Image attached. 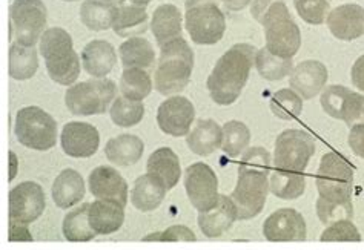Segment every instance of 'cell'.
<instances>
[{
	"label": "cell",
	"instance_id": "6da1fadb",
	"mask_svg": "<svg viewBox=\"0 0 364 250\" xmlns=\"http://www.w3.org/2000/svg\"><path fill=\"white\" fill-rule=\"evenodd\" d=\"M255 63V48L237 43L215 63L208 77V91L217 104L229 107L238 100Z\"/></svg>",
	"mask_w": 364,
	"mask_h": 250
},
{
	"label": "cell",
	"instance_id": "7a4b0ae2",
	"mask_svg": "<svg viewBox=\"0 0 364 250\" xmlns=\"http://www.w3.org/2000/svg\"><path fill=\"white\" fill-rule=\"evenodd\" d=\"M194 70V51L183 37H177L160 46V57L154 74L156 89L161 95L183 91Z\"/></svg>",
	"mask_w": 364,
	"mask_h": 250
},
{
	"label": "cell",
	"instance_id": "3957f363",
	"mask_svg": "<svg viewBox=\"0 0 364 250\" xmlns=\"http://www.w3.org/2000/svg\"><path fill=\"white\" fill-rule=\"evenodd\" d=\"M41 54L51 79L71 86L80 75V59L73 50V38L63 28H50L41 37Z\"/></svg>",
	"mask_w": 364,
	"mask_h": 250
},
{
	"label": "cell",
	"instance_id": "277c9868",
	"mask_svg": "<svg viewBox=\"0 0 364 250\" xmlns=\"http://www.w3.org/2000/svg\"><path fill=\"white\" fill-rule=\"evenodd\" d=\"M262 25L264 28L266 48L272 54L284 57V59H292L299 53L301 46V33L284 0L275 2L267 9Z\"/></svg>",
	"mask_w": 364,
	"mask_h": 250
},
{
	"label": "cell",
	"instance_id": "5b68a950",
	"mask_svg": "<svg viewBox=\"0 0 364 250\" xmlns=\"http://www.w3.org/2000/svg\"><path fill=\"white\" fill-rule=\"evenodd\" d=\"M185 26L197 45H215L226 31V17L218 0H185Z\"/></svg>",
	"mask_w": 364,
	"mask_h": 250
},
{
	"label": "cell",
	"instance_id": "8992f818",
	"mask_svg": "<svg viewBox=\"0 0 364 250\" xmlns=\"http://www.w3.org/2000/svg\"><path fill=\"white\" fill-rule=\"evenodd\" d=\"M117 97V85L109 79H92L70 86L65 92L66 108L74 115L105 114Z\"/></svg>",
	"mask_w": 364,
	"mask_h": 250
},
{
	"label": "cell",
	"instance_id": "52a82bcc",
	"mask_svg": "<svg viewBox=\"0 0 364 250\" xmlns=\"http://www.w3.org/2000/svg\"><path fill=\"white\" fill-rule=\"evenodd\" d=\"M14 134L28 149L50 151L57 143V123L43 109L28 107L16 114Z\"/></svg>",
	"mask_w": 364,
	"mask_h": 250
},
{
	"label": "cell",
	"instance_id": "ba28073f",
	"mask_svg": "<svg viewBox=\"0 0 364 250\" xmlns=\"http://www.w3.org/2000/svg\"><path fill=\"white\" fill-rule=\"evenodd\" d=\"M320 197L331 201L352 200L353 168L349 161L337 152L324 153L315 177Z\"/></svg>",
	"mask_w": 364,
	"mask_h": 250
},
{
	"label": "cell",
	"instance_id": "9c48e42d",
	"mask_svg": "<svg viewBox=\"0 0 364 250\" xmlns=\"http://www.w3.org/2000/svg\"><path fill=\"white\" fill-rule=\"evenodd\" d=\"M314 153L312 136L301 129H287L275 140L274 165L277 169L304 172Z\"/></svg>",
	"mask_w": 364,
	"mask_h": 250
},
{
	"label": "cell",
	"instance_id": "30bf717a",
	"mask_svg": "<svg viewBox=\"0 0 364 250\" xmlns=\"http://www.w3.org/2000/svg\"><path fill=\"white\" fill-rule=\"evenodd\" d=\"M11 37L18 45L33 48L46 25V6L42 0H14L9 8Z\"/></svg>",
	"mask_w": 364,
	"mask_h": 250
},
{
	"label": "cell",
	"instance_id": "8fae6325",
	"mask_svg": "<svg viewBox=\"0 0 364 250\" xmlns=\"http://www.w3.org/2000/svg\"><path fill=\"white\" fill-rule=\"evenodd\" d=\"M269 190L267 175L238 170L237 186L231 195L238 210V219H251L260 215Z\"/></svg>",
	"mask_w": 364,
	"mask_h": 250
},
{
	"label": "cell",
	"instance_id": "7c38bea8",
	"mask_svg": "<svg viewBox=\"0 0 364 250\" xmlns=\"http://www.w3.org/2000/svg\"><path fill=\"white\" fill-rule=\"evenodd\" d=\"M185 189L188 198L198 212H208L217 206L218 178L213 168L205 163H194L185 172Z\"/></svg>",
	"mask_w": 364,
	"mask_h": 250
},
{
	"label": "cell",
	"instance_id": "4fadbf2b",
	"mask_svg": "<svg viewBox=\"0 0 364 250\" xmlns=\"http://www.w3.org/2000/svg\"><path fill=\"white\" fill-rule=\"evenodd\" d=\"M320 100L326 114L343 120L348 126L364 123V95L348 89L346 86H326Z\"/></svg>",
	"mask_w": 364,
	"mask_h": 250
},
{
	"label": "cell",
	"instance_id": "5bb4252c",
	"mask_svg": "<svg viewBox=\"0 0 364 250\" xmlns=\"http://www.w3.org/2000/svg\"><path fill=\"white\" fill-rule=\"evenodd\" d=\"M45 207V192L34 181L21 183L9 192V219L31 224L43 214Z\"/></svg>",
	"mask_w": 364,
	"mask_h": 250
},
{
	"label": "cell",
	"instance_id": "9a60e30c",
	"mask_svg": "<svg viewBox=\"0 0 364 250\" xmlns=\"http://www.w3.org/2000/svg\"><path fill=\"white\" fill-rule=\"evenodd\" d=\"M196 119L194 104L186 97L174 95L163 102L157 111L159 128L172 137H183L191 132Z\"/></svg>",
	"mask_w": 364,
	"mask_h": 250
},
{
	"label": "cell",
	"instance_id": "2e32d148",
	"mask_svg": "<svg viewBox=\"0 0 364 250\" xmlns=\"http://www.w3.org/2000/svg\"><path fill=\"white\" fill-rule=\"evenodd\" d=\"M263 235L267 241L272 243L304 241L306 221L295 209L283 207L266 218L263 223Z\"/></svg>",
	"mask_w": 364,
	"mask_h": 250
},
{
	"label": "cell",
	"instance_id": "e0dca14e",
	"mask_svg": "<svg viewBox=\"0 0 364 250\" xmlns=\"http://www.w3.org/2000/svg\"><path fill=\"white\" fill-rule=\"evenodd\" d=\"M60 144L68 157L90 158L100 146V134L90 123L70 121L63 126Z\"/></svg>",
	"mask_w": 364,
	"mask_h": 250
},
{
	"label": "cell",
	"instance_id": "ac0fdd59",
	"mask_svg": "<svg viewBox=\"0 0 364 250\" xmlns=\"http://www.w3.org/2000/svg\"><path fill=\"white\" fill-rule=\"evenodd\" d=\"M88 186L92 197L100 200H111L127 207L128 183L119 172L109 166L95 168L88 178Z\"/></svg>",
	"mask_w": 364,
	"mask_h": 250
},
{
	"label": "cell",
	"instance_id": "d6986e66",
	"mask_svg": "<svg viewBox=\"0 0 364 250\" xmlns=\"http://www.w3.org/2000/svg\"><path fill=\"white\" fill-rule=\"evenodd\" d=\"M328 68L318 60H304L291 72L289 86L303 100H311L328 83Z\"/></svg>",
	"mask_w": 364,
	"mask_h": 250
},
{
	"label": "cell",
	"instance_id": "ffe728a7",
	"mask_svg": "<svg viewBox=\"0 0 364 250\" xmlns=\"http://www.w3.org/2000/svg\"><path fill=\"white\" fill-rule=\"evenodd\" d=\"M328 26L338 40L350 42L364 36V8L355 4L337 6L328 16Z\"/></svg>",
	"mask_w": 364,
	"mask_h": 250
},
{
	"label": "cell",
	"instance_id": "44dd1931",
	"mask_svg": "<svg viewBox=\"0 0 364 250\" xmlns=\"http://www.w3.org/2000/svg\"><path fill=\"white\" fill-rule=\"evenodd\" d=\"M238 219V210L231 197L220 195L215 207L198 214V227L208 238H218Z\"/></svg>",
	"mask_w": 364,
	"mask_h": 250
},
{
	"label": "cell",
	"instance_id": "7402d4cb",
	"mask_svg": "<svg viewBox=\"0 0 364 250\" xmlns=\"http://www.w3.org/2000/svg\"><path fill=\"white\" fill-rule=\"evenodd\" d=\"M117 63L114 46L107 40H92L83 48L82 65L86 74L94 79H105Z\"/></svg>",
	"mask_w": 364,
	"mask_h": 250
},
{
	"label": "cell",
	"instance_id": "603a6c76",
	"mask_svg": "<svg viewBox=\"0 0 364 250\" xmlns=\"http://www.w3.org/2000/svg\"><path fill=\"white\" fill-rule=\"evenodd\" d=\"M148 18L146 6L136 5L129 0H120L117 4L116 17H114L112 30L119 37H137L146 33Z\"/></svg>",
	"mask_w": 364,
	"mask_h": 250
},
{
	"label": "cell",
	"instance_id": "cb8c5ba5",
	"mask_svg": "<svg viewBox=\"0 0 364 250\" xmlns=\"http://www.w3.org/2000/svg\"><path fill=\"white\" fill-rule=\"evenodd\" d=\"M90 224L97 235H109L117 232L124 221V207L116 201L100 200L90 205Z\"/></svg>",
	"mask_w": 364,
	"mask_h": 250
},
{
	"label": "cell",
	"instance_id": "d4e9b609",
	"mask_svg": "<svg viewBox=\"0 0 364 250\" xmlns=\"http://www.w3.org/2000/svg\"><path fill=\"white\" fill-rule=\"evenodd\" d=\"M188 148L200 157L214 153L223 144V128L218 126L214 120H197L194 129L186 136Z\"/></svg>",
	"mask_w": 364,
	"mask_h": 250
},
{
	"label": "cell",
	"instance_id": "484cf974",
	"mask_svg": "<svg viewBox=\"0 0 364 250\" xmlns=\"http://www.w3.org/2000/svg\"><path fill=\"white\" fill-rule=\"evenodd\" d=\"M151 31L154 34L159 46L181 37L183 31V17L180 9L172 4H163L156 8L151 21Z\"/></svg>",
	"mask_w": 364,
	"mask_h": 250
},
{
	"label": "cell",
	"instance_id": "4316f807",
	"mask_svg": "<svg viewBox=\"0 0 364 250\" xmlns=\"http://www.w3.org/2000/svg\"><path fill=\"white\" fill-rule=\"evenodd\" d=\"M166 192V186L148 172V174L139 177L134 183V188L131 190V203L140 212H152L165 200Z\"/></svg>",
	"mask_w": 364,
	"mask_h": 250
},
{
	"label": "cell",
	"instance_id": "83f0119b",
	"mask_svg": "<svg viewBox=\"0 0 364 250\" xmlns=\"http://www.w3.org/2000/svg\"><path fill=\"white\" fill-rule=\"evenodd\" d=\"M85 192V181L79 172L74 169H65L54 180L53 200L59 209H70L80 203Z\"/></svg>",
	"mask_w": 364,
	"mask_h": 250
},
{
	"label": "cell",
	"instance_id": "f1b7e54d",
	"mask_svg": "<svg viewBox=\"0 0 364 250\" xmlns=\"http://www.w3.org/2000/svg\"><path fill=\"white\" fill-rule=\"evenodd\" d=\"M146 170L159 178L168 190L174 189L181 177L180 160L171 148H160L152 152L146 163Z\"/></svg>",
	"mask_w": 364,
	"mask_h": 250
},
{
	"label": "cell",
	"instance_id": "f546056e",
	"mask_svg": "<svg viewBox=\"0 0 364 250\" xmlns=\"http://www.w3.org/2000/svg\"><path fill=\"white\" fill-rule=\"evenodd\" d=\"M143 151H145V144L137 136L122 134L119 137L108 140L107 146H105V156L114 165L128 168L139 163Z\"/></svg>",
	"mask_w": 364,
	"mask_h": 250
},
{
	"label": "cell",
	"instance_id": "4dcf8cb0",
	"mask_svg": "<svg viewBox=\"0 0 364 250\" xmlns=\"http://www.w3.org/2000/svg\"><path fill=\"white\" fill-rule=\"evenodd\" d=\"M123 68H143L154 66L156 53L151 42L143 37H131L119 48Z\"/></svg>",
	"mask_w": 364,
	"mask_h": 250
},
{
	"label": "cell",
	"instance_id": "1f68e13d",
	"mask_svg": "<svg viewBox=\"0 0 364 250\" xmlns=\"http://www.w3.org/2000/svg\"><path fill=\"white\" fill-rule=\"evenodd\" d=\"M117 4L103 0H85L80 6V21L91 31H107L112 28Z\"/></svg>",
	"mask_w": 364,
	"mask_h": 250
},
{
	"label": "cell",
	"instance_id": "d6a6232c",
	"mask_svg": "<svg viewBox=\"0 0 364 250\" xmlns=\"http://www.w3.org/2000/svg\"><path fill=\"white\" fill-rule=\"evenodd\" d=\"M269 189L275 197L282 200H296L306 190V177L303 172L277 169L271 172Z\"/></svg>",
	"mask_w": 364,
	"mask_h": 250
},
{
	"label": "cell",
	"instance_id": "836d02e7",
	"mask_svg": "<svg viewBox=\"0 0 364 250\" xmlns=\"http://www.w3.org/2000/svg\"><path fill=\"white\" fill-rule=\"evenodd\" d=\"M90 205L85 203L79 207L70 210V214H66L63 218V237L71 243H86L94 239L97 235L94 232V229L90 224Z\"/></svg>",
	"mask_w": 364,
	"mask_h": 250
},
{
	"label": "cell",
	"instance_id": "e575fe53",
	"mask_svg": "<svg viewBox=\"0 0 364 250\" xmlns=\"http://www.w3.org/2000/svg\"><path fill=\"white\" fill-rule=\"evenodd\" d=\"M39 70V55L34 46L13 43L9 50V75L16 80H28Z\"/></svg>",
	"mask_w": 364,
	"mask_h": 250
},
{
	"label": "cell",
	"instance_id": "d590c367",
	"mask_svg": "<svg viewBox=\"0 0 364 250\" xmlns=\"http://www.w3.org/2000/svg\"><path fill=\"white\" fill-rule=\"evenodd\" d=\"M255 68L263 79L275 82L283 80L284 77L289 75L294 66L292 59H284V57L275 55L264 46L263 50H258L255 53Z\"/></svg>",
	"mask_w": 364,
	"mask_h": 250
},
{
	"label": "cell",
	"instance_id": "8d00e7d4",
	"mask_svg": "<svg viewBox=\"0 0 364 250\" xmlns=\"http://www.w3.org/2000/svg\"><path fill=\"white\" fill-rule=\"evenodd\" d=\"M120 91L127 99L139 100L146 99L152 91V80L146 70L127 68L120 79Z\"/></svg>",
	"mask_w": 364,
	"mask_h": 250
},
{
	"label": "cell",
	"instance_id": "74e56055",
	"mask_svg": "<svg viewBox=\"0 0 364 250\" xmlns=\"http://www.w3.org/2000/svg\"><path fill=\"white\" fill-rule=\"evenodd\" d=\"M111 120L120 128H131L136 126L145 115V107L139 100L127 99L124 95L122 97H116L112 102V107L109 109Z\"/></svg>",
	"mask_w": 364,
	"mask_h": 250
},
{
	"label": "cell",
	"instance_id": "f35d334b",
	"mask_svg": "<svg viewBox=\"0 0 364 250\" xmlns=\"http://www.w3.org/2000/svg\"><path fill=\"white\" fill-rule=\"evenodd\" d=\"M251 141V132H249L245 123L232 120L225 123L223 126V144L222 149L228 157L235 158L247 148Z\"/></svg>",
	"mask_w": 364,
	"mask_h": 250
},
{
	"label": "cell",
	"instance_id": "ab89813d",
	"mask_svg": "<svg viewBox=\"0 0 364 250\" xmlns=\"http://www.w3.org/2000/svg\"><path fill=\"white\" fill-rule=\"evenodd\" d=\"M271 111L282 120H296L303 111V99L291 89H280L272 95Z\"/></svg>",
	"mask_w": 364,
	"mask_h": 250
},
{
	"label": "cell",
	"instance_id": "60d3db41",
	"mask_svg": "<svg viewBox=\"0 0 364 250\" xmlns=\"http://www.w3.org/2000/svg\"><path fill=\"white\" fill-rule=\"evenodd\" d=\"M317 215L323 224L329 226L340 219L353 218L352 200L348 201H331L320 197L317 200Z\"/></svg>",
	"mask_w": 364,
	"mask_h": 250
},
{
	"label": "cell",
	"instance_id": "b9f144b4",
	"mask_svg": "<svg viewBox=\"0 0 364 250\" xmlns=\"http://www.w3.org/2000/svg\"><path fill=\"white\" fill-rule=\"evenodd\" d=\"M272 157L271 153L267 152L262 146L249 148L238 163V170H246V172H254V174H263V175H271L272 172Z\"/></svg>",
	"mask_w": 364,
	"mask_h": 250
},
{
	"label": "cell",
	"instance_id": "7bdbcfd3",
	"mask_svg": "<svg viewBox=\"0 0 364 250\" xmlns=\"http://www.w3.org/2000/svg\"><path fill=\"white\" fill-rule=\"evenodd\" d=\"M296 13L309 25H321L331 13V0H294Z\"/></svg>",
	"mask_w": 364,
	"mask_h": 250
},
{
	"label": "cell",
	"instance_id": "ee69618b",
	"mask_svg": "<svg viewBox=\"0 0 364 250\" xmlns=\"http://www.w3.org/2000/svg\"><path fill=\"white\" fill-rule=\"evenodd\" d=\"M323 243H338V241H348V243H358L361 241V235L352 219H340L335 223L329 224V227L321 234Z\"/></svg>",
	"mask_w": 364,
	"mask_h": 250
},
{
	"label": "cell",
	"instance_id": "f6af8a7d",
	"mask_svg": "<svg viewBox=\"0 0 364 250\" xmlns=\"http://www.w3.org/2000/svg\"><path fill=\"white\" fill-rule=\"evenodd\" d=\"M197 237L186 226H172L165 232H159L145 238V241H196Z\"/></svg>",
	"mask_w": 364,
	"mask_h": 250
},
{
	"label": "cell",
	"instance_id": "bcb514c9",
	"mask_svg": "<svg viewBox=\"0 0 364 250\" xmlns=\"http://www.w3.org/2000/svg\"><path fill=\"white\" fill-rule=\"evenodd\" d=\"M349 146L355 156L364 158V123L353 124L349 132Z\"/></svg>",
	"mask_w": 364,
	"mask_h": 250
},
{
	"label": "cell",
	"instance_id": "7dc6e473",
	"mask_svg": "<svg viewBox=\"0 0 364 250\" xmlns=\"http://www.w3.org/2000/svg\"><path fill=\"white\" fill-rule=\"evenodd\" d=\"M9 241H33L28 224L9 219Z\"/></svg>",
	"mask_w": 364,
	"mask_h": 250
},
{
	"label": "cell",
	"instance_id": "c3c4849f",
	"mask_svg": "<svg viewBox=\"0 0 364 250\" xmlns=\"http://www.w3.org/2000/svg\"><path fill=\"white\" fill-rule=\"evenodd\" d=\"M275 2H280V0H251V16L258 23H262L267 9H269Z\"/></svg>",
	"mask_w": 364,
	"mask_h": 250
},
{
	"label": "cell",
	"instance_id": "681fc988",
	"mask_svg": "<svg viewBox=\"0 0 364 250\" xmlns=\"http://www.w3.org/2000/svg\"><path fill=\"white\" fill-rule=\"evenodd\" d=\"M350 79L353 86H357L360 91H364V55L358 57L357 62L353 63L350 71Z\"/></svg>",
	"mask_w": 364,
	"mask_h": 250
},
{
	"label": "cell",
	"instance_id": "f907efd6",
	"mask_svg": "<svg viewBox=\"0 0 364 250\" xmlns=\"http://www.w3.org/2000/svg\"><path fill=\"white\" fill-rule=\"evenodd\" d=\"M228 11H240V9L246 8L251 0H220Z\"/></svg>",
	"mask_w": 364,
	"mask_h": 250
},
{
	"label": "cell",
	"instance_id": "816d5d0a",
	"mask_svg": "<svg viewBox=\"0 0 364 250\" xmlns=\"http://www.w3.org/2000/svg\"><path fill=\"white\" fill-rule=\"evenodd\" d=\"M129 2L136 4V5H140V6H148L152 0H129Z\"/></svg>",
	"mask_w": 364,
	"mask_h": 250
},
{
	"label": "cell",
	"instance_id": "f5cc1de1",
	"mask_svg": "<svg viewBox=\"0 0 364 250\" xmlns=\"http://www.w3.org/2000/svg\"><path fill=\"white\" fill-rule=\"evenodd\" d=\"M63 2H77V0H63Z\"/></svg>",
	"mask_w": 364,
	"mask_h": 250
},
{
	"label": "cell",
	"instance_id": "db71d44e",
	"mask_svg": "<svg viewBox=\"0 0 364 250\" xmlns=\"http://www.w3.org/2000/svg\"><path fill=\"white\" fill-rule=\"evenodd\" d=\"M103 2H116V0H103Z\"/></svg>",
	"mask_w": 364,
	"mask_h": 250
}]
</instances>
